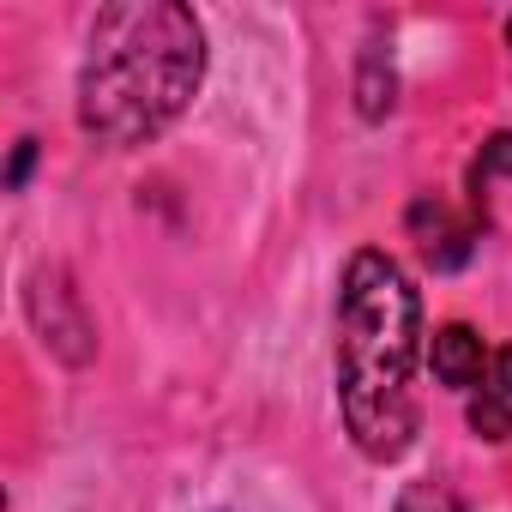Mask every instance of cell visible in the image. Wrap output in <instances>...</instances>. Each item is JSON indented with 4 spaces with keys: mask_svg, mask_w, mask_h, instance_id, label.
Wrapping results in <instances>:
<instances>
[{
    "mask_svg": "<svg viewBox=\"0 0 512 512\" xmlns=\"http://www.w3.org/2000/svg\"><path fill=\"white\" fill-rule=\"evenodd\" d=\"M31 320H37L43 344L61 362H91V326L79 314V296L61 284V272H37L31 278Z\"/></svg>",
    "mask_w": 512,
    "mask_h": 512,
    "instance_id": "3957f363",
    "label": "cell"
},
{
    "mask_svg": "<svg viewBox=\"0 0 512 512\" xmlns=\"http://www.w3.org/2000/svg\"><path fill=\"white\" fill-rule=\"evenodd\" d=\"M31 163H37V139H19V145H13V163H7V187H13V193L25 187Z\"/></svg>",
    "mask_w": 512,
    "mask_h": 512,
    "instance_id": "8fae6325",
    "label": "cell"
},
{
    "mask_svg": "<svg viewBox=\"0 0 512 512\" xmlns=\"http://www.w3.org/2000/svg\"><path fill=\"white\" fill-rule=\"evenodd\" d=\"M199 79H205V31L193 7H181V0H115L97 13L85 43L79 127L109 151L151 145L199 97Z\"/></svg>",
    "mask_w": 512,
    "mask_h": 512,
    "instance_id": "6da1fadb",
    "label": "cell"
},
{
    "mask_svg": "<svg viewBox=\"0 0 512 512\" xmlns=\"http://www.w3.org/2000/svg\"><path fill=\"white\" fill-rule=\"evenodd\" d=\"M416 356H422V302L398 260L362 247L338 290V404L350 440L392 464L416 440Z\"/></svg>",
    "mask_w": 512,
    "mask_h": 512,
    "instance_id": "7a4b0ae2",
    "label": "cell"
},
{
    "mask_svg": "<svg viewBox=\"0 0 512 512\" xmlns=\"http://www.w3.org/2000/svg\"><path fill=\"white\" fill-rule=\"evenodd\" d=\"M392 512H464V500H458L446 482H410Z\"/></svg>",
    "mask_w": 512,
    "mask_h": 512,
    "instance_id": "ba28073f",
    "label": "cell"
},
{
    "mask_svg": "<svg viewBox=\"0 0 512 512\" xmlns=\"http://www.w3.org/2000/svg\"><path fill=\"white\" fill-rule=\"evenodd\" d=\"M410 229L422 235V253H428V266H434V272L464 266V253H470V229H464V223H452V211H446L440 199H416V205H410Z\"/></svg>",
    "mask_w": 512,
    "mask_h": 512,
    "instance_id": "5b68a950",
    "label": "cell"
},
{
    "mask_svg": "<svg viewBox=\"0 0 512 512\" xmlns=\"http://www.w3.org/2000/svg\"><path fill=\"white\" fill-rule=\"evenodd\" d=\"M506 43H512V19H506Z\"/></svg>",
    "mask_w": 512,
    "mask_h": 512,
    "instance_id": "7c38bea8",
    "label": "cell"
},
{
    "mask_svg": "<svg viewBox=\"0 0 512 512\" xmlns=\"http://www.w3.org/2000/svg\"><path fill=\"white\" fill-rule=\"evenodd\" d=\"M488 392L512 404V350H494L488 356Z\"/></svg>",
    "mask_w": 512,
    "mask_h": 512,
    "instance_id": "30bf717a",
    "label": "cell"
},
{
    "mask_svg": "<svg viewBox=\"0 0 512 512\" xmlns=\"http://www.w3.org/2000/svg\"><path fill=\"white\" fill-rule=\"evenodd\" d=\"M392 91H398L392 61H386L380 49H368V55H362V73H356V109H362V121H380V115L392 109Z\"/></svg>",
    "mask_w": 512,
    "mask_h": 512,
    "instance_id": "8992f818",
    "label": "cell"
},
{
    "mask_svg": "<svg viewBox=\"0 0 512 512\" xmlns=\"http://www.w3.org/2000/svg\"><path fill=\"white\" fill-rule=\"evenodd\" d=\"M428 362H434V380H440V386L470 392V386L482 380V368H488V350H482V338H476L470 326H440V332L428 338Z\"/></svg>",
    "mask_w": 512,
    "mask_h": 512,
    "instance_id": "277c9868",
    "label": "cell"
},
{
    "mask_svg": "<svg viewBox=\"0 0 512 512\" xmlns=\"http://www.w3.org/2000/svg\"><path fill=\"white\" fill-rule=\"evenodd\" d=\"M488 175H512V133H494V139L482 145V157H476V181H488Z\"/></svg>",
    "mask_w": 512,
    "mask_h": 512,
    "instance_id": "9c48e42d",
    "label": "cell"
},
{
    "mask_svg": "<svg viewBox=\"0 0 512 512\" xmlns=\"http://www.w3.org/2000/svg\"><path fill=\"white\" fill-rule=\"evenodd\" d=\"M470 428H476L482 440H512V404L494 398V392L470 398Z\"/></svg>",
    "mask_w": 512,
    "mask_h": 512,
    "instance_id": "52a82bcc",
    "label": "cell"
}]
</instances>
